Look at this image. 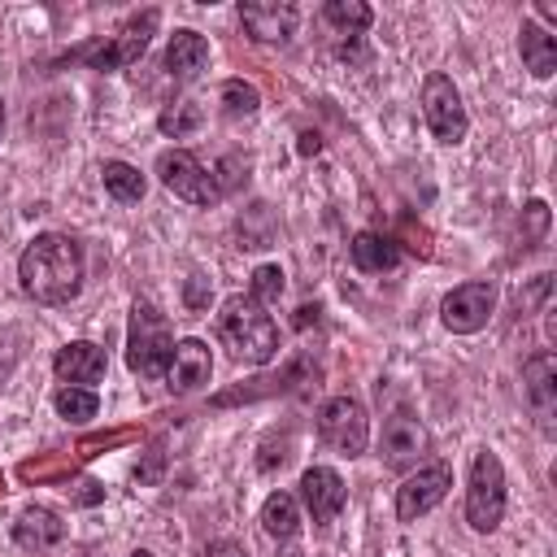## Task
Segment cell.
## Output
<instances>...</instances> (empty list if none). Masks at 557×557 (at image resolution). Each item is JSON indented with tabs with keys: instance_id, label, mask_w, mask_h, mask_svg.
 <instances>
[{
	"instance_id": "f1b7e54d",
	"label": "cell",
	"mask_w": 557,
	"mask_h": 557,
	"mask_svg": "<svg viewBox=\"0 0 557 557\" xmlns=\"http://www.w3.org/2000/svg\"><path fill=\"white\" fill-rule=\"evenodd\" d=\"M296 148H300V152H305V157H309V152H318V148H322V139H318V135H313V131H305V135H300V144H296Z\"/></svg>"
},
{
	"instance_id": "9c48e42d",
	"label": "cell",
	"mask_w": 557,
	"mask_h": 557,
	"mask_svg": "<svg viewBox=\"0 0 557 557\" xmlns=\"http://www.w3.org/2000/svg\"><path fill=\"white\" fill-rule=\"evenodd\" d=\"M492 309H496V287L483 283V278H474V283H461V287H453V292L444 296L440 318H444V326H448L453 335H474V331L487 326Z\"/></svg>"
},
{
	"instance_id": "4316f807",
	"label": "cell",
	"mask_w": 557,
	"mask_h": 557,
	"mask_svg": "<svg viewBox=\"0 0 557 557\" xmlns=\"http://www.w3.org/2000/svg\"><path fill=\"white\" fill-rule=\"evenodd\" d=\"M283 292H287V278H283V270H278V265H257V270H252L248 296H252L261 309H265V305H274Z\"/></svg>"
},
{
	"instance_id": "5b68a950",
	"label": "cell",
	"mask_w": 557,
	"mask_h": 557,
	"mask_svg": "<svg viewBox=\"0 0 557 557\" xmlns=\"http://www.w3.org/2000/svg\"><path fill=\"white\" fill-rule=\"evenodd\" d=\"M505 518V466L496 453H474L470 461V487H466V522L487 535Z\"/></svg>"
},
{
	"instance_id": "6da1fadb",
	"label": "cell",
	"mask_w": 557,
	"mask_h": 557,
	"mask_svg": "<svg viewBox=\"0 0 557 557\" xmlns=\"http://www.w3.org/2000/svg\"><path fill=\"white\" fill-rule=\"evenodd\" d=\"M17 278L39 305H70L83 287V248L70 235H35L17 257Z\"/></svg>"
},
{
	"instance_id": "30bf717a",
	"label": "cell",
	"mask_w": 557,
	"mask_h": 557,
	"mask_svg": "<svg viewBox=\"0 0 557 557\" xmlns=\"http://www.w3.org/2000/svg\"><path fill=\"white\" fill-rule=\"evenodd\" d=\"M453 487V470L448 461H431V466H418V474H409L396 492V518L400 522H418L422 513H431Z\"/></svg>"
},
{
	"instance_id": "ba28073f",
	"label": "cell",
	"mask_w": 557,
	"mask_h": 557,
	"mask_svg": "<svg viewBox=\"0 0 557 557\" xmlns=\"http://www.w3.org/2000/svg\"><path fill=\"white\" fill-rule=\"evenodd\" d=\"M157 174H161V183H165L178 200H187V205H213V200L222 196L218 178H213V174L200 165V157L187 152V148H165V152L157 157Z\"/></svg>"
},
{
	"instance_id": "8fae6325",
	"label": "cell",
	"mask_w": 557,
	"mask_h": 557,
	"mask_svg": "<svg viewBox=\"0 0 557 557\" xmlns=\"http://www.w3.org/2000/svg\"><path fill=\"white\" fill-rule=\"evenodd\" d=\"M522 392H527V405H531L540 431L553 435V426H557L553 422L557 418V361H553V352L527 357V366H522Z\"/></svg>"
},
{
	"instance_id": "83f0119b",
	"label": "cell",
	"mask_w": 557,
	"mask_h": 557,
	"mask_svg": "<svg viewBox=\"0 0 557 557\" xmlns=\"http://www.w3.org/2000/svg\"><path fill=\"white\" fill-rule=\"evenodd\" d=\"M205 557H248V553H244V544H235V540H213V544L205 548Z\"/></svg>"
},
{
	"instance_id": "f546056e",
	"label": "cell",
	"mask_w": 557,
	"mask_h": 557,
	"mask_svg": "<svg viewBox=\"0 0 557 557\" xmlns=\"http://www.w3.org/2000/svg\"><path fill=\"white\" fill-rule=\"evenodd\" d=\"M309 322H318V305H300L296 309V326H309Z\"/></svg>"
},
{
	"instance_id": "5bb4252c",
	"label": "cell",
	"mask_w": 557,
	"mask_h": 557,
	"mask_svg": "<svg viewBox=\"0 0 557 557\" xmlns=\"http://www.w3.org/2000/svg\"><path fill=\"white\" fill-rule=\"evenodd\" d=\"M422 453H426V431H422V422H418L409 409H396V413L383 422V461H387L392 470H405V466H413Z\"/></svg>"
},
{
	"instance_id": "d6a6232c",
	"label": "cell",
	"mask_w": 557,
	"mask_h": 557,
	"mask_svg": "<svg viewBox=\"0 0 557 557\" xmlns=\"http://www.w3.org/2000/svg\"><path fill=\"white\" fill-rule=\"evenodd\" d=\"M0 135H4V100H0Z\"/></svg>"
},
{
	"instance_id": "7a4b0ae2",
	"label": "cell",
	"mask_w": 557,
	"mask_h": 557,
	"mask_svg": "<svg viewBox=\"0 0 557 557\" xmlns=\"http://www.w3.org/2000/svg\"><path fill=\"white\" fill-rule=\"evenodd\" d=\"M218 335L231 348V357L244 361V366H265L278 352V326H274V318L252 296H244V292L222 300Z\"/></svg>"
},
{
	"instance_id": "277c9868",
	"label": "cell",
	"mask_w": 557,
	"mask_h": 557,
	"mask_svg": "<svg viewBox=\"0 0 557 557\" xmlns=\"http://www.w3.org/2000/svg\"><path fill=\"white\" fill-rule=\"evenodd\" d=\"M157 22H161V13H157V9L131 13V17L122 22V30H117V35H104V39H96V44L74 48V52H70V61H83V65H91V70H126V65H135V61L144 57V48H148V39H152Z\"/></svg>"
},
{
	"instance_id": "9a60e30c",
	"label": "cell",
	"mask_w": 557,
	"mask_h": 557,
	"mask_svg": "<svg viewBox=\"0 0 557 557\" xmlns=\"http://www.w3.org/2000/svg\"><path fill=\"white\" fill-rule=\"evenodd\" d=\"M52 370H57V379H65L70 387H87V383H100V379H104L109 357H104V348H96L91 339H74V344H65V348H57Z\"/></svg>"
},
{
	"instance_id": "44dd1931",
	"label": "cell",
	"mask_w": 557,
	"mask_h": 557,
	"mask_svg": "<svg viewBox=\"0 0 557 557\" xmlns=\"http://www.w3.org/2000/svg\"><path fill=\"white\" fill-rule=\"evenodd\" d=\"M261 527H265V535H274V540H296V531H300V509H296V496H287V492H270L265 496V505H261Z\"/></svg>"
},
{
	"instance_id": "cb8c5ba5",
	"label": "cell",
	"mask_w": 557,
	"mask_h": 557,
	"mask_svg": "<svg viewBox=\"0 0 557 557\" xmlns=\"http://www.w3.org/2000/svg\"><path fill=\"white\" fill-rule=\"evenodd\" d=\"M257 104H261V96H257L252 83H244V78H226L222 83V113L226 117H252Z\"/></svg>"
},
{
	"instance_id": "d4e9b609",
	"label": "cell",
	"mask_w": 557,
	"mask_h": 557,
	"mask_svg": "<svg viewBox=\"0 0 557 557\" xmlns=\"http://www.w3.org/2000/svg\"><path fill=\"white\" fill-rule=\"evenodd\" d=\"M205 122V113H200V104H191V100H178V104H170V109H161V117H157V126H161V135H174V139H183V135H191L196 126Z\"/></svg>"
},
{
	"instance_id": "d6986e66",
	"label": "cell",
	"mask_w": 557,
	"mask_h": 557,
	"mask_svg": "<svg viewBox=\"0 0 557 557\" xmlns=\"http://www.w3.org/2000/svg\"><path fill=\"white\" fill-rule=\"evenodd\" d=\"M348 257H352V265H357L361 274H383V270H392V265L400 261V248H396V239H387V235L361 231V235H352Z\"/></svg>"
},
{
	"instance_id": "ac0fdd59",
	"label": "cell",
	"mask_w": 557,
	"mask_h": 557,
	"mask_svg": "<svg viewBox=\"0 0 557 557\" xmlns=\"http://www.w3.org/2000/svg\"><path fill=\"white\" fill-rule=\"evenodd\" d=\"M209 61V39L200 30H174L165 44V74L174 83H191Z\"/></svg>"
},
{
	"instance_id": "3957f363",
	"label": "cell",
	"mask_w": 557,
	"mask_h": 557,
	"mask_svg": "<svg viewBox=\"0 0 557 557\" xmlns=\"http://www.w3.org/2000/svg\"><path fill=\"white\" fill-rule=\"evenodd\" d=\"M170 357H174V331H170V322L148 300H135V309H131V335H126V366H131V374L161 379L170 370Z\"/></svg>"
},
{
	"instance_id": "484cf974",
	"label": "cell",
	"mask_w": 557,
	"mask_h": 557,
	"mask_svg": "<svg viewBox=\"0 0 557 557\" xmlns=\"http://www.w3.org/2000/svg\"><path fill=\"white\" fill-rule=\"evenodd\" d=\"M96 409H100V400L91 387H61L57 392V413L65 422H87V418H96Z\"/></svg>"
},
{
	"instance_id": "7c38bea8",
	"label": "cell",
	"mask_w": 557,
	"mask_h": 557,
	"mask_svg": "<svg viewBox=\"0 0 557 557\" xmlns=\"http://www.w3.org/2000/svg\"><path fill=\"white\" fill-rule=\"evenodd\" d=\"M239 22L257 44H287L296 35L300 13L287 0H252V4H239Z\"/></svg>"
},
{
	"instance_id": "7402d4cb",
	"label": "cell",
	"mask_w": 557,
	"mask_h": 557,
	"mask_svg": "<svg viewBox=\"0 0 557 557\" xmlns=\"http://www.w3.org/2000/svg\"><path fill=\"white\" fill-rule=\"evenodd\" d=\"M104 191L113 196V200H122V205H131V200H144V174L131 165V161H104Z\"/></svg>"
},
{
	"instance_id": "4fadbf2b",
	"label": "cell",
	"mask_w": 557,
	"mask_h": 557,
	"mask_svg": "<svg viewBox=\"0 0 557 557\" xmlns=\"http://www.w3.org/2000/svg\"><path fill=\"white\" fill-rule=\"evenodd\" d=\"M300 500H305L309 518H313L318 527H326V522L344 509L348 487H344V479H339L331 466H309V470L300 474Z\"/></svg>"
},
{
	"instance_id": "8992f818",
	"label": "cell",
	"mask_w": 557,
	"mask_h": 557,
	"mask_svg": "<svg viewBox=\"0 0 557 557\" xmlns=\"http://www.w3.org/2000/svg\"><path fill=\"white\" fill-rule=\"evenodd\" d=\"M422 117H426V126H431V135L440 144H461L466 139L470 117H466L461 91L453 87L448 74H426V83H422Z\"/></svg>"
},
{
	"instance_id": "603a6c76",
	"label": "cell",
	"mask_w": 557,
	"mask_h": 557,
	"mask_svg": "<svg viewBox=\"0 0 557 557\" xmlns=\"http://www.w3.org/2000/svg\"><path fill=\"white\" fill-rule=\"evenodd\" d=\"M322 17H326L339 35H361V30H370V22H374L370 4H361V0H326Z\"/></svg>"
},
{
	"instance_id": "e0dca14e",
	"label": "cell",
	"mask_w": 557,
	"mask_h": 557,
	"mask_svg": "<svg viewBox=\"0 0 557 557\" xmlns=\"http://www.w3.org/2000/svg\"><path fill=\"white\" fill-rule=\"evenodd\" d=\"M61 535H65V522H61V513L48 509V505H30V509H22V518L13 522V540H17V548H26V553H44V548L61 544Z\"/></svg>"
},
{
	"instance_id": "4dcf8cb0",
	"label": "cell",
	"mask_w": 557,
	"mask_h": 557,
	"mask_svg": "<svg viewBox=\"0 0 557 557\" xmlns=\"http://www.w3.org/2000/svg\"><path fill=\"white\" fill-rule=\"evenodd\" d=\"M274 557H305V553H300V548H278Z\"/></svg>"
},
{
	"instance_id": "52a82bcc",
	"label": "cell",
	"mask_w": 557,
	"mask_h": 557,
	"mask_svg": "<svg viewBox=\"0 0 557 557\" xmlns=\"http://www.w3.org/2000/svg\"><path fill=\"white\" fill-rule=\"evenodd\" d=\"M318 435H322V444H331L335 453L361 457V453H366V440H370V418H366L361 400H352V396H331V400L318 409Z\"/></svg>"
},
{
	"instance_id": "ffe728a7",
	"label": "cell",
	"mask_w": 557,
	"mask_h": 557,
	"mask_svg": "<svg viewBox=\"0 0 557 557\" xmlns=\"http://www.w3.org/2000/svg\"><path fill=\"white\" fill-rule=\"evenodd\" d=\"M518 48H522V65H527L535 78H548V74L557 70V39H553L540 22H522Z\"/></svg>"
},
{
	"instance_id": "1f68e13d",
	"label": "cell",
	"mask_w": 557,
	"mask_h": 557,
	"mask_svg": "<svg viewBox=\"0 0 557 557\" xmlns=\"http://www.w3.org/2000/svg\"><path fill=\"white\" fill-rule=\"evenodd\" d=\"M131 557H152V553H148V548H135V553H131Z\"/></svg>"
},
{
	"instance_id": "2e32d148",
	"label": "cell",
	"mask_w": 557,
	"mask_h": 557,
	"mask_svg": "<svg viewBox=\"0 0 557 557\" xmlns=\"http://www.w3.org/2000/svg\"><path fill=\"white\" fill-rule=\"evenodd\" d=\"M213 374V357L200 339H178L174 344V357H170V370H165V383L170 392H196L200 383H209Z\"/></svg>"
}]
</instances>
